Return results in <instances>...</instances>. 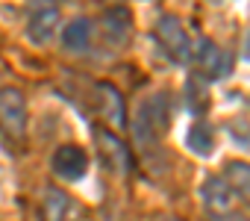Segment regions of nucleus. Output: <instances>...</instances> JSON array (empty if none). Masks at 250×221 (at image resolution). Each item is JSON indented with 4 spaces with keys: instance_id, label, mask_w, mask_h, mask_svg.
I'll use <instances>...</instances> for the list:
<instances>
[{
    "instance_id": "obj_15",
    "label": "nucleus",
    "mask_w": 250,
    "mask_h": 221,
    "mask_svg": "<svg viewBox=\"0 0 250 221\" xmlns=\"http://www.w3.org/2000/svg\"><path fill=\"white\" fill-rule=\"evenodd\" d=\"M186 103L194 109V112H200V109L209 106V88H206V80L203 77H191V83L186 88Z\"/></svg>"
},
{
    "instance_id": "obj_2",
    "label": "nucleus",
    "mask_w": 250,
    "mask_h": 221,
    "mask_svg": "<svg viewBox=\"0 0 250 221\" xmlns=\"http://www.w3.org/2000/svg\"><path fill=\"white\" fill-rule=\"evenodd\" d=\"M156 39L162 44V50L174 59V62H188L191 59V47H188V33L183 27V21L177 15H162L156 24Z\"/></svg>"
},
{
    "instance_id": "obj_9",
    "label": "nucleus",
    "mask_w": 250,
    "mask_h": 221,
    "mask_svg": "<svg viewBox=\"0 0 250 221\" xmlns=\"http://www.w3.org/2000/svg\"><path fill=\"white\" fill-rule=\"evenodd\" d=\"M97 142H100V148H103L106 162H109L115 171H127V168H130V151H127V145H124L121 139H115L112 133L100 130V133H97Z\"/></svg>"
},
{
    "instance_id": "obj_17",
    "label": "nucleus",
    "mask_w": 250,
    "mask_h": 221,
    "mask_svg": "<svg viewBox=\"0 0 250 221\" xmlns=\"http://www.w3.org/2000/svg\"><path fill=\"white\" fill-rule=\"evenodd\" d=\"M244 56L250 59V36H247V42H244Z\"/></svg>"
},
{
    "instance_id": "obj_14",
    "label": "nucleus",
    "mask_w": 250,
    "mask_h": 221,
    "mask_svg": "<svg viewBox=\"0 0 250 221\" xmlns=\"http://www.w3.org/2000/svg\"><path fill=\"white\" fill-rule=\"evenodd\" d=\"M103 24H106V39L109 42H115V33H118V42H124L127 33H130V15H127V9H109L106 18H103Z\"/></svg>"
},
{
    "instance_id": "obj_12",
    "label": "nucleus",
    "mask_w": 250,
    "mask_h": 221,
    "mask_svg": "<svg viewBox=\"0 0 250 221\" xmlns=\"http://www.w3.org/2000/svg\"><path fill=\"white\" fill-rule=\"evenodd\" d=\"M71 212V198L59 189L44 192V221H65Z\"/></svg>"
},
{
    "instance_id": "obj_13",
    "label": "nucleus",
    "mask_w": 250,
    "mask_h": 221,
    "mask_svg": "<svg viewBox=\"0 0 250 221\" xmlns=\"http://www.w3.org/2000/svg\"><path fill=\"white\" fill-rule=\"evenodd\" d=\"M227 183L235 195L250 200V165L247 162H227Z\"/></svg>"
},
{
    "instance_id": "obj_8",
    "label": "nucleus",
    "mask_w": 250,
    "mask_h": 221,
    "mask_svg": "<svg viewBox=\"0 0 250 221\" xmlns=\"http://www.w3.org/2000/svg\"><path fill=\"white\" fill-rule=\"evenodd\" d=\"M97 94L103 97L100 109H103L106 121L115 124V127H124V124H127V106H124V94H121L115 86H109V83H97Z\"/></svg>"
},
{
    "instance_id": "obj_1",
    "label": "nucleus",
    "mask_w": 250,
    "mask_h": 221,
    "mask_svg": "<svg viewBox=\"0 0 250 221\" xmlns=\"http://www.w3.org/2000/svg\"><path fill=\"white\" fill-rule=\"evenodd\" d=\"M0 130L12 139L27 133V100L18 88H0Z\"/></svg>"
},
{
    "instance_id": "obj_7",
    "label": "nucleus",
    "mask_w": 250,
    "mask_h": 221,
    "mask_svg": "<svg viewBox=\"0 0 250 221\" xmlns=\"http://www.w3.org/2000/svg\"><path fill=\"white\" fill-rule=\"evenodd\" d=\"M197 68H200V74L203 77H209V80H215V77H224V74H229V56L218 47V44H212V42H200L197 44Z\"/></svg>"
},
{
    "instance_id": "obj_3",
    "label": "nucleus",
    "mask_w": 250,
    "mask_h": 221,
    "mask_svg": "<svg viewBox=\"0 0 250 221\" xmlns=\"http://www.w3.org/2000/svg\"><path fill=\"white\" fill-rule=\"evenodd\" d=\"M168 130V106L165 97L156 94L139 109V121H136V139L139 142H156Z\"/></svg>"
},
{
    "instance_id": "obj_11",
    "label": "nucleus",
    "mask_w": 250,
    "mask_h": 221,
    "mask_svg": "<svg viewBox=\"0 0 250 221\" xmlns=\"http://www.w3.org/2000/svg\"><path fill=\"white\" fill-rule=\"evenodd\" d=\"M88 42H91V21L88 18H74L62 33V44L68 50H83Z\"/></svg>"
},
{
    "instance_id": "obj_10",
    "label": "nucleus",
    "mask_w": 250,
    "mask_h": 221,
    "mask_svg": "<svg viewBox=\"0 0 250 221\" xmlns=\"http://www.w3.org/2000/svg\"><path fill=\"white\" fill-rule=\"evenodd\" d=\"M186 145H188V151H194L197 156H212V154H215V130H212L209 124L197 121V124L188 130Z\"/></svg>"
},
{
    "instance_id": "obj_4",
    "label": "nucleus",
    "mask_w": 250,
    "mask_h": 221,
    "mask_svg": "<svg viewBox=\"0 0 250 221\" xmlns=\"http://www.w3.org/2000/svg\"><path fill=\"white\" fill-rule=\"evenodd\" d=\"M59 27V9L53 0H36L27 21V36L33 44H47Z\"/></svg>"
},
{
    "instance_id": "obj_6",
    "label": "nucleus",
    "mask_w": 250,
    "mask_h": 221,
    "mask_svg": "<svg viewBox=\"0 0 250 221\" xmlns=\"http://www.w3.org/2000/svg\"><path fill=\"white\" fill-rule=\"evenodd\" d=\"M88 168V156L80 145H62L56 154H53V171L62 177V180H83Z\"/></svg>"
},
{
    "instance_id": "obj_5",
    "label": "nucleus",
    "mask_w": 250,
    "mask_h": 221,
    "mask_svg": "<svg viewBox=\"0 0 250 221\" xmlns=\"http://www.w3.org/2000/svg\"><path fill=\"white\" fill-rule=\"evenodd\" d=\"M200 198H203V203H206L209 212H215V215H227V212L232 209L235 192H232V186L227 183V177H221V174H209V177L203 180V186H200Z\"/></svg>"
},
{
    "instance_id": "obj_16",
    "label": "nucleus",
    "mask_w": 250,
    "mask_h": 221,
    "mask_svg": "<svg viewBox=\"0 0 250 221\" xmlns=\"http://www.w3.org/2000/svg\"><path fill=\"white\" fill-rule=\"evenodd\" d=\"M218 221H247V218H244V215H235V212H232V215H221Z\"/></svg>"
}]
</instances>
